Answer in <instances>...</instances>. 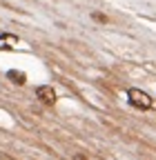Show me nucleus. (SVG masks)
Listing matches in <instances>:
<instances>
[{
    "label": "nucleus",
    "mask_w": 156,
    "mask_h": 160,
    "mask_svg": "<svg viewBox=\"0 0 156 160\" xmlns=\"http://www.w3.org/2000/svg\"><path fill=\"white\" fill-rule=\"evenodd\" d=\"M7 78L11 80L13 85H25L27 82V73L25 71H18V69H9L7 71Z\"/></svg>",
    "instance_id": "3"
},
{
    "label": "nucleus",
    "mask_w": 156,
    "mask_h": 160,
    "mask_svg": "<svg viewBox=\"0 0 156 160\" xmlns=\"http://www.w3.org/2000/svg\"><path fill=\"white\" fill-rule=\"evenodd\" d=\"M127 100H129V102H132L136 109H152V105H154V100H152L145 91L136 89V87L127 89Z\"/></svg>",
    "instance_id": "1"
},
{
    "label": "nucleus",
    "mask_w": 156,
    "mask_h": 160,
    "mask_svg": "<svg viewBox=\"0 0 156 160\" xmlns=\"http://www.w3.org/2000/svg\"><path fill=\"white\" fill-rule=\"evenodd\" d=\"M36 96H38V100H40L43 105H56V91L49 87V85H43V87H38L36 89Z\"/></svg>",
    "instance_id": "2"
},
{
    "label": "nucleus",
    "mask_w": 156,
    "mask_h": 160,
    "mask_svg": "<svg viewBox=\"0 0 156 160\" xmlns=\"http://www.w3.org/2000/svg\"><path fill=\"white\" fill-rule=\"evenodd\" d=\"M76 160H85V158H83V156H76Z\"/></svg>",
    "instance_id": "5"
},
{
    "label": "nucleus",
    "mask_w": 156,
    "mask_h": 160,
    "mask_svg": "<svg viewBox=\"0 0 156 160\" xmlns=\"http://www.w3.org/2000/svg\"><path fill=\"white\" fill-rule=\"evenodd\" d=\"M91 18L96 20V22H103V25H105V22H107V20H109L107 16H103V13H98V11H94V13H91Z\"/></svg>",
    "instance_id": "4"
}]
</instances>
